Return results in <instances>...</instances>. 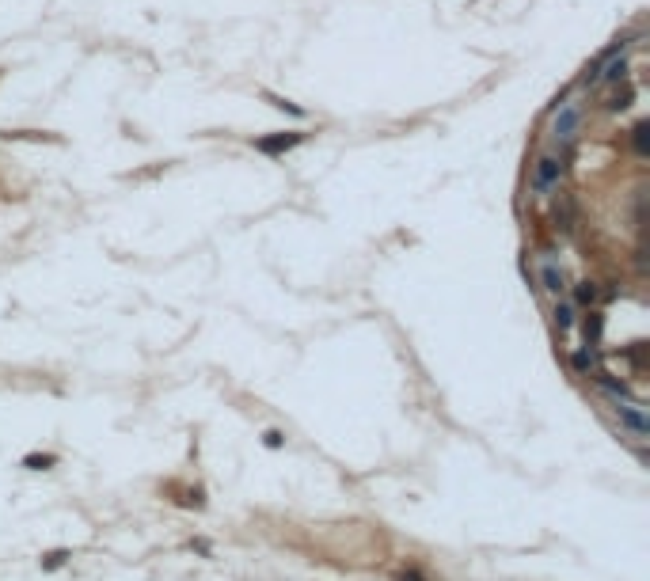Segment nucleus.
I'll return each instance as SVG.
<instances>
[{
  "label": "nucleus",
  "instance_id": "obj_2",
  "mask_svg": "<svg viewBox=\"0 0 650 581\" xmlns=\"http://www.w3.org/2000/svg\"><path fill=\"white\" fill-rule=\"evenodd\" d=\"M563 171H567V160H563V156H552V152H544L540 160H536V164H533V175H529V190H533L536 198L552 194V190L559 187Z\"/></svg>",
  "mask_w": 650,
  "mask_h": 581
},
{
  "label": "nucleus",
  "instance_id": "obj_9",
  "mask_svg": "<svg viewBox=\"0 0 650 581\" xmlns=\"http://www.w3.org/2000/svg\"><path fill=\"white\" fill-rule=\"evenodd\" d=\"M624 76H627V58H624V54L609 58L601 69H597V80H601V84H620Z\"/></svg>",
  "mask_w": 650,
  "mask_h": 581
},
{
  "label": "nucleus",
  "instance_id": "obj_16",
  "mask_svg": "<svg viewBox=\"0 0 650 581\" xmlns=\"http://www.w3.org/2000/svg\"><path fill=\"white\" fill-rule=\"evenodd\" d=\"M263 444H266V449H281V444H286V434H281V429H266Z\"/></svg>",
  "mask_w": 650,
  "mask_h": 581
},
{
  "label": "nucleus",
  "instance_id": "obj_17",
  "mask_svg": "<svg viewBox=\"0 0 650 581\" xmlns=\"http://www.w3.org/2000/svg\"><path fill=\"white\" fill-rule=\"evenodd\" d=\"M395 581H426V573H422V570H415V566H411V570H407V573H399Z\"/></svg>",
  "mask_w": 650,
  "mask_h": 581
},
{
  "label": "nucleus",
  "instance_id": "obj_8",
  "mask_svg": "<svg viewBox=\"0 0 650 581\" xmlns=\"http://www.w3.org/2000/svg\"><path fill=\"white\" fill-rule=\"evenodd\" d=\"M552 323H555V331H559V335H570V331H574V304H570V300H559V296H555Z\"/></svg>",
  "mask_w": 650,
  "mask_h": 581
},
{
  "label": "nucleus",
  "instance_id": "obj_14",
  "mask_svg": "<svg viewBox=\"0 0 650 581\" xmlns=\"http://www.w3.org/2000/svg\"><path fill=\"white\" fill-rule=\"evenodd\" d=\"M69 558H73V555H69L65 547H61V551H49V555H42V570H61Z\"/></svg>",
  "mask_w": 650,
  "mask_h": 581
},
{
  "label": "nucleus",
  "instance_id": "obj_15",
  "mask_svg": "<svg viewBox=\"0 0 650 581\" xmlns=\"http://www.w3.org/2000/svg\"><path fill=\"white\" fill-rule=\"evenodd\" d=\"M631 95H635V91H631V88H624L620 95H612L609 103H605V110H612V115H616V110H624L627 103H631Z\"/></svg>",
  "mask_w": 650,
  "mask_h": 581
},
{
  "label": "nucleus",
  "instance_id": "obj_4",
  "mask_svg": "<svg viewBox=\"0 0 650 581\" xmlns=\"http://www.w3.org/2000/svg\"><path fill=\"white\" fill-rule=\"evenodd\" d=\"M570 368H574V377H593V368H601V353L597 346H574L570 350Z\"/></svg>",
  "mask_w": 650,
  "mask_h": 581
},
{
  "label": "nucleus",
  "instance_id": "obj_6",
  "mask_svg": "<svg viewBox=\"0 0 650 581\" xmlns=\"http://www.w3.org/2000/svg\"><path fill=\"white\" fill-rule=\"evenodd\" d=\"M574 221H578L574 198H570V194H559V198H555V232L570 236V232H574Z\"/></svg>",
  "mask_w": 650,
  "mask_h": 581
},
{
  "label": "nucleus",
  "instance_id": "obj_12",
  "mask_svg": "<svg viewBox=\"0 0 650 581\" xmlns=\"http://www.w3.org/2000/svg\"><path fill=\"white\" fill-rule=\"evenodd\" d=\"M631 148L635 156H650V122H639L631 130Z\"/></svg>",
  "mask_w": 650,
  "mask_h": 581
},
{
  "label": "nucleus",
  "instance_id": "obj_11",
  "mask_svg": "<svg viewBox=\"0 0 650 581\" xmlns=\"http://www.w3.org/2000/svg\"><path fill=\"white\" fill-rule=\"evenodd\" d=\"M582 331H585V342L597 346V342H601V335H605V316H601L597 308H590V316H585Z\"/></svg>",
  "mask_w": 650,
  "mask_h": 581
},
{
  "label": "nucleus",
  "instance_id": "obj_10",
  "mask_svg": "<svg viewBox=\"0 0 650 581\" xmlns=\"http://www.w3.org/2000/svg\"><path fill=\"white\" fill-rule=\"evenodd\" d=\"M601 296H605V293H601V285H597V281H590V278L574 285V304H582V308H593V304L601 300Z\"/></svg>",
  "mask_w": 650,
  "mask_h": 581
},
{
  "label": "nucleus",
  "instance_id": "obj_5",
  "mask_svg": "<svg viewBox=\"0 0 650 581\" xmlns=\"http://www.w3.org/2000/svg\"><path fill=\"white\" fill-rule=\"evenodd\" d=\"M301 141H305V133H274V137H259L255 148L266 156H281V152H289V148H297Z\"/></svg>",
  "mask_w": 650,
  "mask_h": 581
},
{
  "label": "nucleus",
  "instance_id": "obj_7",
  "mask_svg": "<svg viewBox=\"0 0 650 581\" xmlns=\"http://www.w3.org/2000/svg\"><path fill=\"white\" fill-rule=\"evenodd\" d=\"M540 285L548 289L552 296H559L563 289H567V278H563V270L555 266L552 259H544V262H540Z\"/></svg>",
  "mask_w": 650,
  "mask_h": 581
},
{
  "label": "nucleus",
  "instance_id": "obj_1",
  "mask_svg": "<svg viewBox=\"0 0 650 581\" xmlns=\"http://www.w3.org/2000/svg\"><path fill=\"white\" fill-rule=\"evenodd\" d=\"M578 130H582V107L567 99L563 107L552 110V137H555V145H559V156H563V160L570 156V145H574Z\"/></svg>",
  "mask_w": 650,
  "mask_h": 581
},
{
  "label": "nucleus",
  "instance_id": "obj_3",
  "mask_svg": "<svg viewBox=\"0 0 650 581\" xmlns=\"http://www.w3.org/2000/svg\"><path fill=\"white\" fill-rule=\"evenodd\" d=\"M612 414H616L620 429H624L631 441H647L650 437V418L635 399H612Z\"/></svg>",
  "mask_w": 650,
  "mask_h": 581
},
{
  "label": "nucleus",
  "instance_id": "obj_13",
  "mask_svg": "<svg viewBox=\"0 0 650 581\" xmlns=\"http://www.w3.org/2000/svg\"><path fill=\"white\" fill-rule=\"evenodd\" d=\"M58 464V456H49V452H31V456H23V467H31V471H46V467Z\"/></svg>",
  "mask_w": 650,
  "mask_h": 581
}]
</instances>
